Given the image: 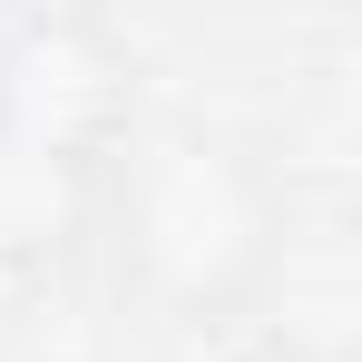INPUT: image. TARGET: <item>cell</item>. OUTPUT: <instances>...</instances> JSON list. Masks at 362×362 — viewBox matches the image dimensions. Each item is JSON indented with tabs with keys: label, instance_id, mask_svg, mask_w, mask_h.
Returning <instances> with one entry per match:
<instances>
[{
	"label": "cell",
	"instance_id": "obj_4",
	"mask_svg": "<svg viewBox=\"0 0 362 362\" xmlns=\"http://www.w3.org/2000/svg\"><path fill=\"white\" fill-rule=\"evenodd\" d=\"M40 284H49V274H30V264H10V255H0V343H20V323H30Z\"/></svg>",
	"mask_w": 362,
	"mask_h": 362
},
{
	"label": "cell",
	"instance_id": "obj_1",
	"mask_svg": "<svg viewBox=\"0 0 362 362\" xmlns=\"http://www.w3.org/2000/svg\"><path fill=\"white\" fill-rule=\"evenodd\" d=\"M118 284L167 323H216L274 284L294 245L284 167L216 118H137L98 157V216Z\"/></svg>",
	"mask_w": 362,
	"mask_h": 362
},
{
	"label": "cell",
	"instance_id": "obj_5",
	"mask_svg": "<svg viewBox=\"0 0 362 362\" xmlns=\"http://www.w3.org/2000/svg\"><path fill=\"white\" fill-rule=\"evenodd\" d=\"M216 362H323V353H303V343H235V353H216Z\"/></svg>",
	"mask_w": 362,
	"mask_h": 362
},
{
	"label": "cell",
	"instance_id": "obj_2",
	"mask_svg": "<svg viewBox=\"0 0 362 362\" xmlns=\"http://www.w3.org/2000/svg\"><path fill=\"white\" fill-rule=\"evenodd\" d=\"M0 127L59 147V157H108L137 127V59L108 20L88 10H30L0 30Z\"/></svg>",
	"mask_w": 362,
	"mask_h": 362
},
{
	"label": "cell",
	"instance_id": "obj_3",
	"mask_svg": "<svg viewBox=\"0 0 362 362\" xmlns=\"http://www.w3.org/2000/svg\"><path fill=\"white\" fill-rule=\"evenodd\" d=\"M88 216H98V167L20 137V127H0V255L30 264V274H49L69 245L88 235Z\"/></svg>",
	"mask_w": 362,
	"mask_h": 362
}]
</instances>
